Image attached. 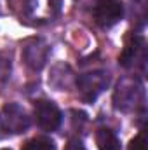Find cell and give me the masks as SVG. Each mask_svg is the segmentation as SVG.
<instances>
[{"mask_svg": "<svg viewBox=\"0 0 148 150\" xmlns=\"http://www.w3.org/2000/svg\"><path fill=\"white\" fill-rule=\"evenodd\" d=\"M25 5L28 18L35 21H49L59 12L61 0H26Z\"/></svg>", "mask_w": 148, "mask_h": 150, "instance_id": "obj_8", "label": "cell"}, {"mask_svg": "<svg viewBox=\"0 0 148 150\" xmlns=\"http://www.w3.org/2000/svg\"><path fill=\"white\" fill-rule=\"evenodd\" d=\"M49 52H51V47L44 38H28L23 44L21 58H23V63L30 70L38 72V70H42L45 67Z\"/></svg>", "mask_w": 148, "mask_h": 150, "instance_id": "obj_4", "label": "cell"}, {"mask_svg": "<svg viewBox=\"0 0 148 150\" xmlns=\"http://www.w3.org/2000/svg\"><path fill=\"white\" fill-rule=\"evenodd\" d=\"M96 145L99 150H120V142L117 134L108 127H101L96 131Z\"/></svg>", "mask_w": 148, "mask_h": 150, "instance_id": "obj_10", "label": "cell"}, {"mask_svg": "<svg viewBox=\"0 0 148 150\" xmlns=\"http://www.w3.org/2000/svg\"><path fill=\"white\" fill-rule=\"evenodd\" d=\"M129 150H148L145 133H140L138 136H134V138L131 140V143H129Z\"/></svg>", "mask_w": 148, "mask_h": 150, "instance_id": "obj_13", "label": "cell"}, {"mask_svg": "<svg viewBox=\"0 0 148 150\" xmlns=\"http://www.w3.org/2000/svg\"><path fill=\"white\" fill-rule=\"evenodd\" d=\"M32 124L30 115L18 103H7L0 112V127L5 133H25Z\"/></svg>", "mask_w": 148, "mask_h": 150, "instance_id": "obj_3", "label": "cell"}, {"mask_svg": "<svg viewBox=\"0 0 148 150\" xmlns=\"http://www.w3.org/2000/svg\"><path fill=\"white\" fill-rule=\"evenodd\" d=\"M145 103L143 84L134 77H125L117 84L113 93V107L120 112H134Z\"/></svg>", "mask_w": 148, "mask_h": 150, "instance_id": "obj_1", "label": "cell"}, {"mask_svg": "<svg viewBox=\"0 0 148 150\" xmlns=\"http://www.w3.org/2000/svg\"><path fill=\"white\" fill-rule=\"evenodd\" d=\"M108 84H110V75L105 70H94L89 74H82L75 80V86H77L82 100L87 103L96 101L98 96L108 87Z\"/></svg>", "mask_w": 148, "mask_h": 150, "instance_id": "obj_2", "label": "cell"}, {"mask_svg": "<svg viewBox=\"0 0 148 150\" xmlns=\"http://www.w3.org/2000/svg\"><path fill=\"white\" fill-rule=\"evenodd\" d=\"M94 21L103 26V28H110L113 25H117L122 16H124V4L120 0H98L94 4V11H92Z\"/></svg>", "mask_w": 148, "mask_h": 150, "instance_id": "obj_5", "label": "cell"}, {"mask_svg": "<svg viewBox=\"0 0 148 150\" xmlns=\"http://www.w3.org/2000/svg\"><path fill=\"white\" fill-rule=\"evenodd\" d=\"M65 150H87L85 147H84V143L78 140V138H72L68 143H66V147H65Z\"/></svg>", "mask_w": 148, "mask_h": 150, "instance_id": "obj_14", "label": "cell"}, {"mask_svg": "<svg viewBox=\"0 0 148 150\" xmlns=\"http://www.w3.org/2000/svg\"><path fill=\"white\" fill-rule=\"evenodd\" d=\"M21 150H56V145L47 136H37V138L28 140Z\"/></svg>", "mask_w": 148, "mask_h": 150, "instance_id": "obj_12", "label": "cell"}, {"mask_svg": "<svg viewBox=\"0 0 148 150\" xmlns=\"http://www.w3.org/2000/svg\"><path fill=\"white\" fill-rule=\"evenodd\" d=\"M11 70H12V61H11V54L2 51L0 52V91L7 86L9 79H11Z\"/></svg>", "mask_w": 148, "mask_h": 150, "instance_id": "obj_11", "label": "cell"}, {"mask_svg": "<svg viewBox=\"0 0 148 150\" xmlns=\"http://www.w3.org/2000/svg\"><path fill=\"white\" fill-rule=\"evenodd\" d=\"M2 150H9V149H2Z\"/></svg>", "mask_w": 148, "mask_h": 150, "instance_id": "obj_15", "label": "cell"}, {"mask_svg": "<svg viewBox=\"0 0 148 150\" xmlns=\"http://www.w3.org/2000/svg\"><path fill=\"white\" fill-rule=\"evenodd\" d=\"M35 119L44 131H56L61 126V112L59 108L47 100H40L35 103Z\"/></svg>", "mask_w": 148, "mask_h": 150, "instance_id": "obj_6", "label": "cell"}, {"mask_svg": "<svg viewBox=\"0 0 148 150\" xmlns=\"http://www.w3.org/2000/svg\"><path fill=\"white\" fill-rule=\"evenodd\" d=\"M49 84L52 87H56L58 91H68L70 86L73 84V74H72V68L65 63H59L56 65L51 75H49Z\"/></svg>", "mask_w": 148, "mask_h": 150, "instance_id": "obj_9", "label": "cell"}, {"mask_svg": "<svg viewBox=\"0 0 148 150\" xmlns=\"http://www.w3.org/2000/svg\"><path fill=\"white\" fill-rule=\"evenodd\" d=\"M143 59H145V38L132 33L125 40V45L118 56V63L124 68H132Z\"/></svg>", "mask_w": 148, "mask_h": 150, "instance_id": "obj_7", "label": "cell"}]
</instances>
